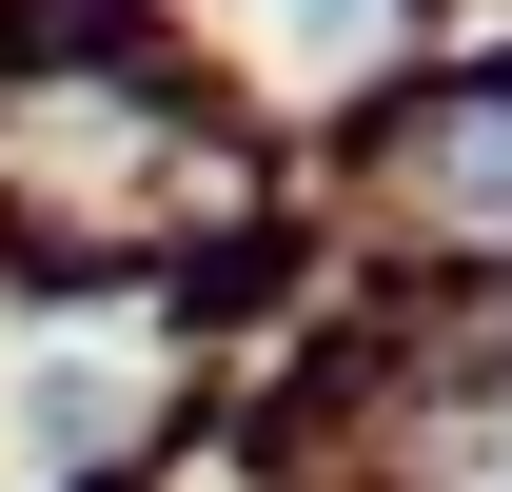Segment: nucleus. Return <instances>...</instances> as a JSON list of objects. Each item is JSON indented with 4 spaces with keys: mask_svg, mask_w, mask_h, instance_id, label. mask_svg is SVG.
Masks as SVG:
<instances>
[{
    "mask_svg": "<svg viewBox=\"0 0 512 492\" xmlns=\"http://www.w3.org/2000/svg\"><path fill=\"white\" fill-rule=\"evenodd\" d=\"M453 197H473V217H512V119H473V138H453Z\"/></svg>",
    "mask_w": 512,
    "mask_h": 492,
    "instance_id": "f257e3e1",
    "label": "nucleus"
}]
</instances>
